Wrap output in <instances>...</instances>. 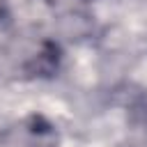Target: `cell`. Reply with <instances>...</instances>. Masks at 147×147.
Masks as SVG:
<instances>
[{"label": "cell", "instance_id": "6da1fadb", "mask_svg": "<svg viewBox=\"0 0 147 147\" xmlns=\"http://www.w3.org/2000/svg\"><path fill=\"white\" fill-rule=\"evenodd\" d=\"M0 147H57V131L41 115H30L0 133Z\"/></svg>", "mask_w": 147, "mask_h": 147}, {"label": "cell", "instance_id": "7a4b0ae2", "mask_svg": "<svg viewBox=\"0 0 147 147\" xmlns=\"http://www.w3.org/2000/svg\"><path fill=\"white\" fill-rule=\"evenodd\" d=\"M131 147H147V115H140L138 119H133Z\"/></svg>", "mask_w": 147, "mask_h": 147}, {"label": "cell", "instance_id": "3957f363", "mask_svg": "<svg viewBox=\"0 0 147 147\" xmlns=\"http://www.w3.org/2000/svg\"><path fill=\"white\" fill-rule=\"evenodd\" d=\"M55 7H67V9H76L78 5H83V2H87V0H51Z\"/></svg>", "mask_w": 147, "mask_h": 147}, {"label": "cell", "instance_id": "277c9868", "mask_svg": "<svg viewBox=\"0 0 147 147\" xmlns=\"http://www.w3.org/2000/svg\"><path fill=\"white\" fill-rule=\"evenodd\" d=\"M0 14H2V2H0Z\"/></svg>", "mask_w": 147, "mask_h": 147}]
</instances>
